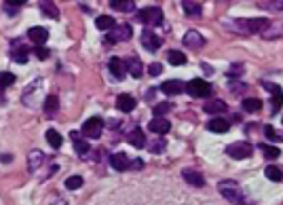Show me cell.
<instances>
[{"label": "cell", "mask_w": 283, "mask_h": 205, "mask_svg": "<svg viewBox=\"0 0 283 205\" xmlns=\"http://www.w3.org/2000/svg\"><path fill=\"white\" fill-rule=\"evenodd\" d=\"M218 190H220V195L224 197L226 201H230L233 205H252L249 199L243 193V188L237 184L235 180H222L218 184Z\"/></svg>", "instance_id": "cell-1"}, {"label": "cell", "mask_w": 283, "mask_h": 205, "mask_svg": "<svg viewBox=\"0 0 283 205\" xmlns=\"http://www.w3.org/2000/svg\"><path fill=\"white\" fill-rule=\"evenodd\" d=\"M235 28L239 32H245V34H260L268 28V19L262 17H247V19H237Z\"/></svg>", "instance_id": "cell-2"}, {"label": "cell", "mask_w": 283, "mask_h": 205, "mask_svg": "<svg viewBox=\"0 0 283 205\" xmlns=\"http://www.w3.org/2000/svg\"><path fill=\"white\" fill-rule=\"evenodd\" d=\"M138 21L144 23V25H159L163 21V11L159 6H146V9L138 11Z\"/></svg>", "instance_id": "cell-3"}, {"label": "cell", "mask_w": 283, "mask_h": 205, "mask_svg": "<svg viewBox=\"0 0 283 205\" xmlns=\"http://www.w3.org/2000/svg\"><path fill=\"white\" fill-rule=\"evenodd\" d=\"M186 91H188L192 98H207L211 93V85L203 79H192L190 82H186Z\"/></svg>", "instance_id": "cell-4"}, {"label": "cell", "mask_w": 283, "mask_h": 205, "mask_svg": "<svg viewBox=\"0 0 283 205\" xmlns=\"http://www.w3.org/2000/svg\"><path fill=\"white\" fill-rule=\"evenodd\" d=\"M101 131H104V121H101L100 117H91V119H87L85 121V125H82V136L85 138H100L101 136Z\"/></svg>", "instance_id": "cell-5"}, {"label": "cell", "mask_w": 283, "mask_h": 205, "mask_svg": "<svg viewBox=\"0 0 283 205\" xmlns=\"http://www.w3.org/2000/svg\"><path fill=\"white\" fill-rule=\"evenodd\" d=\"M252 152H254V148L249 142H235V144L226 146V155L233 159H247V157H252Z\"/></svg>", "instance_id": "cell-6"}, {"label": "cell", "mask_w": 283, "mask_h": 205, "mask_svg": "<svg viewBox=\"0 0 283 205\" xmlns=\"http://www.w3.org/2000/svg\"><path fill=\"white\" fill-rule=\"evenodd\" d=\"M108 38H110V42H125L131 38V25L129 23H119L114 25V28L108 32Z\"/></svg>", "instance_id": "cell-7"}, {"label": "cell", "mask_w": 283, "mask_h": 205, "mask_svg": "<svg viewBox=\"0 0 283 205\" xmlns=\"http://www.w3.org/2000/svg\"><path fill=\"white\" fill-rule=\"evenodd\" d=\"M140 42H142V47L148 49V51H159V47L163 44V38L157 36L152 30H144L140 36Z\"/></svg>", "instance_id": "cell-8"}, {"label": "cell", "mask_w": 283, "mask_h": 205, "mask_svg": "<svg viewBox=\"0 0 283 205\" xmlns=\"http://www.w3.org/2000/svg\"><path fill=\"white\" fill-rule=\"evenodd\" d=\"M28 38L36 44V47H42V44L49 41V30L47 28H40V25H34V28L28 30Z\"/></svg>", "instance_id": "cell-9"}, {"label": "cell", "mask_w": 283, "mask_h": 205, "mask_svg": "<svg viewBox=\"0 0 283 205\" xmlns=\"http://www.w3.org/2000/svg\"><path fill=\"white\" fill-rule=\"evenodd\" d=\"M182 178H184V182H188L192 188H203L205 186V178H203L201 171H197V169H184Z\"/></svg>", "instance_id": "cell-10"}, {"label": "cell", "mask_w": 283, "mask_h": 205, "mask_svg": "<svg viewBox=\"0 0 283 205\" xmlns=\"http://www.w3.org/2000/svg\"><path fill=\"white\" fill-rule=\"evenodd\" d=\"M148 129H150L152 133H159V136H165V133H169L171 129V123L163 117H154L150 121V125H148Z\"/></svg>", "instance_id": "cell-11"}, {"label": "cell", "mask_w": 283, "mask_h": 205, "mask_svg": "<svg viewBox=\"0 0 283 205\" xmlns=\"http://www.w3.org/2000/svg\"><path fill=\"white\" fill-rule=\"evenodd\" d=\"M129 157L125 155V152H114V155L110 157V165L114 171H127L129 169Z\"/></svg>", "instance_id": "cell-12"}, {"label": "cell", "mask_w": 283, "mask_h": 205, "mask_svg": "<svg viewBox=\"0 0 283 205\" xmlns=\"http://www.w3.org/2000/svg\"><path fill=\"white\" fill-rule=\"evenodd\" d=\"M108 70H110V74L114 76L117 81H121L125 76V70H127V66H125V62L121 60V57H112L110 62H108Z\"/></svg>", "instance_id": "cell-13"}, {"label": "cell", "mask_w": 283, "mask_h": 205, "mask_svg": "<svg viewBox=\"0 0 283 205\" xmlns=\"http://www.w3.org/2000/svg\"><path fill=\"white\" fill-rule=\"evenodd\" d=\"M262 85H264L266 91H271V93H273V110L277 112L279 108L283 106V91H281V87L273 85V82H262Z\"/></svg>", "instance_id": "cell-14"}, {"label": "cell", "mask_w": 283, "mask_h": 205, "mask_svg": "<svg viewBox=\"0 0 283 205\" xmlns=\"http://www.w3.org/2000/svg\"><path fill=\"white\" fill-rule=\"evenodd\" d=\"M70 138H72V144H74L76 152H79V155H81L82 159H85V157L89 155V150H91V146H89V142H87V140H82V138H81L76 131L70 133Z\"/></svg>", "instance_id": "cell-15"}, {"label": "cell", "mask_w": 283, "mask_h": 205, "mask_svg": "<svg viewBox=\"0 0 283 205\" xmlns=\"http://www.w3.org/2000/svg\"><path fill=\"white\" fill-rule=\"evenodd\" d=\"M161 91L167 93V95H178V93L186 91V85L182 81H165L163 85H161Z\"/></svg>", "instance_id": "cell-16"}, {"label": "cell", "mask_w": 283, "mask_h": 205, "mask_svg": "<svg viewBox=\"0 0 283 205\" xmlns=\"http://www.w3.org/2000/svg\"><path fill=\"white\" fill-rule=\"evenodd\" d=\"M184 44H186V47H190V49H199V47H203V44H205V38L199 34V32L188 30V32H186V36H184Z\"/></svg>", "instance_id": "cell-17"}, {"label": "cell", "mask_w": 283, "mask_h": 205, "mask_svg": "<svg viewBox=\"0 0 283 205\" xmlns=\"http://www.w3.org/2000/svg\"><path fill=\"white\" fill-rule=\"evenodd\" d=\"M117 108L121 112H131L133 108H136V100H133V95L129 93H121L117 98Z\"/></svg>", "instance_id": "cell-18"}, {"label": "cell", "mask_w": 283, "mask_h": 205, "mask_svg": "<svg viewBox=\"0 0 283 205\" xmlns=\"http://www.w3.org/2000/svg\"><path fill=\"white\" fill-rule=\"evenodd\" d=\"M207 129L214 131V133H226L230 129V123L226 119H222V117H216V119H211L207 123Z\"/></svg>", "instance_id": "cell-19"}, {"label": "cell", "mask_w": 283, "mask_h": 205, "mask_svg": "<svg viewBox=\"0 0 283 205\" xmlns=\"http://www.w3.org/2000/svg\"><path fill=\"white\" fill-rule=\"evenodd\" d=\"M127 142H129L133 148H144V146H146V133L138 127V129H133L129 136H127Z\"/></svg>", "instance_id": "cell-20"}, {"label": "cell", "mask_w": 283, "mask_h": 205, "mask_svg": "<svg viewBox=\"0 0 283 205\" xmlns=\"http://www.w3.org/2000/svg\"><path fill=\"white\" fill-rule=\"evenodd\" d=\"M226 102H222V100H214V102H209V104H205L203 106V110L207 112V114H222V112H226Z\"/></svg>", "instance_id": "cell-21"}, {"label": "cell", "mask_w": 283, "mask_h": 205, "mask_svg": "<svg viewBox=\"0 0 283 205\" xmlns=\"http://www.w3.org/2000/svg\"><path fill=\"white\" fill-rule=\"evenodd\" d=\"M42 163H44V152H40V150H32V152H30V157H28V165H30V169H32V171H36Z\"/></svg>", "instance_id": "cell-22"}, {"label": "cell", "mask_w": 283, "mask_h": 205, "mask_svg": "<svg viewBox=\"0 0 283 205\" xmlns=\"http://www.w3.org/2000/svg\"><path fill=\"white\" fill-rule=\"evenodd\" d=\"M127 70H129L131 76H136V79H140L142 72H144V66H142V62L138 60V57H131V60H127Z\"/></svg>", "instance_id": "cell-23"}, {"label": "cell", "mask_w": 283, "mask_h": 205, "mask_svg": "<svg viewBox=\"0 0 283 205\" xmlns=\"http://www.w3.org/2000/svg\"><path fill=\"white\" fill-rule=\"evenodd\" d=\"M114 19L110 17V15H100L98 19H95V28L98 30H101V32H106V30H112L114 28Z\"/></svg>", "instance_id": "cell-24"}, {"label": "cell", "mask_w": 283, "mask_h": 205, "mask_svg": "<svg viewBox=\"0 0 283 205\" xmlns=\"http://www.w3.org/2000/svg\"><path fill=\"white\" fill-rule=\"evenodd\" d=\"M110 4L114 11H121V13H129L136 9V2H131V0H112Z\"/></svg>", "instance_id": "cell-25"}, {"label": "cell", "mask_w": 283, "mask_h": 205, "mask_svg": "<svg viewBox=\"0 0 283 205\" xmlns=\"http://www.w3.org/2000/svg\"><path fill=\"white\" fill-rule=\"evenodd\" d=\"M40 11H42L47 17H51V19H57V17H60V11H57V6H55L53 2H49V0H42V2H40Z\"/></svg>", "instance_id": "cell-26"}, {"label": "cell", "mask_w": 283, "mask_h": 205, "mask_svg": "<svg viewBox=\"0 0 283 205\" xmlns=\"http://www.w3.org/2000/svg\"><path fill=\"white\" fill-rule=\"evenodd\" d=\"M47 142H49V146L51 148H60V146L63 144V138L60 136V131H55V129H49L47 131Z\"/></svg>", "instance_id": "cell-27"}, {"label": "cell", "mask_w": 283, "mask_h": 205, "mask_svg": "<svg viewBox=\"0 0 283 205\" xmlns=\"http://www.w3.org/2000/svg\"><path fill=\"white\" fill-rule=\"evenodd\" d=\"M167 60H169L171 66H184L186 55L182 53V51H169V53H167Z\"/></svg>", "instance_id": "cell-28"}, {"label": "cell", "mask_w": 283, "mask_h": 205, "mask_svg": "<svg viewBox=\"0 0 283 205\" xmlns=\"http://www.w3.org/2000/svg\"><path fill=\"white\" fill-rule=\"evenodd\" d=\"M241 106H243V110H245V112H258L262 108V102L256 100V98H247V100H243Z\"/></svg>", "instance_id": "cell-29"}, {"label": "cell", "mask_w": 283, "mask_h": 205, "mask_svg": "<svg viewBox=\"0 0 283 205\" xmlns=\"http://www.w3.org/2000/svg\"><path fill=\"white\" fill-rule=\"evenodd\" d=\"M57 108H60V102H57V98H55V95H49V98L44 100V112L51 117V114L57 112Z\"/></svg>", "instance_id": "cell-30"}, {"label": "cell", "mask_w": 283, "mask_h": 205, "mask_svg": "<svg viewBox=\"0 0 283 205\" xmlns=\"http://www.w3.org/2000/svg\"><path fill=\"white\" fill-rule=\"evenodd\" d=\"M11 60L17 62V63H25V62H28V49H25V47L15 49V51L11 53Z\"/></svg>", "instance_id": "cell-31"}, {"label": "cell", "mask_w": 283, "mask_h": 205, "mask_svg": "<svg viewBox=\"0 0 283 205\" xmlns=\"http://www.w3.org/2000/svg\"><path fill=\"white\" fill-rule=\"evenodd\" d=\"M264 174H266V178H268V180H273V182H279V180H281V178H283V174H281V169H279V167H275V165H268V167H266V171H264Z\"/></svg>", "instance_id": "cell-32"}, {"label": "cell", "mask_w": 283, "mask_h": 205, "mask_svg": "<svg viewBox=\"0 0 283 205\" xmlns=\"http://www.w3.org/2000/svg\"><path fill=\"white\" fill-rule=\"evenodd\" d=\"M169 110H171V104H169V102H159V104L152 108L154 117H163V114H167Z\"/></svg>", "instance_id": "cell-33"}, {"label": "cell", "mask_w": 283, "mask_h": 205, "mask_svg": "<svg viewBox=\"0 0 283 205\" xmlns=\"http://www.w3.org/2000/svg\"><path fill=\"white\" fill-rule=\"evenodd\" d=\"M182 6H184V11L188 13V15H195V17H199L201 15V4H197V2H182Z\"/></svg>", "instance_id": "cell-34"}, {"label": "cell", "mask_w": 283, "mask_h": 205, "mask_svg": "<svg viewBox=\"0 0 283 205\" xmlns=\"http://www.w3.org/2000/svg\"><path fill=\"white\" fill-rule=\"evenodd\" d=\"M82 186V178L81 176H70L66 178V188L68 190H76V188H81Z\"/></svg>", "instance_id": "cell-35"}, {"label": "cell", "mask_w": 283, "mask_h": 205, "mask_svg": "<svg viewBox=\"0 0 283 205\" xmlns=\"http://www.w3.org/2000/svg\"><path fill=\"white\" fill-rule=\"evenodd\" d=\"M264 133H266V138H268V140H271V142H283V133H279V131H275V129H273V127H271V125H268V127H266V129H264Z\"/></svg>", "instance_id": "cell-36"}, {"label": "cell", "mask_w": 283, "mask_h": 205, "mask_svg": "<svg viewBox=\"0 0 283 205\" xmlns=\"http://www.w3.org/2000/svg\"><path fill=\"white\" fill-rule=\"evenodd\" d=\"M15 82V76H13L11 72H0V89H4V87H9Z\"/></svg>", "instance_id": "cell-37"}, {"label": "cell", "mask_w": 283, "mask_h": 205, "mask_svg": "<svg viewBox=\"0 0 283 205\" xmlns=\"http://www.w3.org/2000/svg\"><path fill=\"white\" fill-rule=\"evenodd\" d=\"M260 150H264L268 159H277V157L281 155V152H279L277 148H273V146H266V144H260Z\"/></svg>", "instance_id": "cell-38"}, {"label": "cell", "mask_w": 283, "mask_h": 205, "mask_svg": "<svg viewBox=\"0 0 283 205\" xmlns=\"http://www.w3.org/2000/svg\"><path fill=\"white\" fill-rule=\"evenodd\" d=\"M163 150H165V140L157 138V142L150 144V152H152V155H157V152H163Z\"/></svg>", "instance_id": "cell-39"}, {"label": "cell", "mask_w": 283, "mask_h": 205, "mask_svg": "<svg viewBox=\"0 0 283 205\" xmlns=\"http://www.w3.org/2000/svg\"><path fill=\"white\" fill-rule=\"evenodd\" d=\"M148 72H150L152 76H159L161 72H163V66H161V63H157V62H154V63H150V68H148Z\"/></svg>", "instance_id": "cell-40"}, {"label": "cell", "mask_w": 283, "mask_h": 205, "mask_svg": "<svg viewBox=\"0 0 283 205\" xmlns=\"http://www.w3.org/2000/svg\"><path fill=\"white\" fill-rule=\"evenodd\" d=\"M34 53H36V57H38V60H47V57H49V51L44 49V47H36V51H34Z\"/></svg>", "instance_id": "cell-41"}, {"label": "cell", "mask_w": 283, "mask_h": 205, "mask_svg": "<svg viewBox=\"0 0 283 205\" xmlns=\"http://www.w3.org/2000/svg\"><path fill=\"white\" fill-rule=\"evenodd\" d=\"M142 167H144V161H142V159H133L129 163V169H142Z\"/></svg>", "instance_id": "cell-42"}, {"label": "cell", "mask_w": 283, "mask_h": 205, "mask_svg": "<svg viewBox=\"0 0 283 205\" xmlns=\"http://www.w3.org/2000/svg\"><path fill=\"white\" fill-rule=\"evenodd\" d=\"M243 72V66L241 63H233V70H230V76H239Z\"/></svg>", "instance_id": "cell-43"}, {"label": "cell", "mask_w": 283, "mask_h": 205, "mask_svg": "<svg viewBox=\"0 0 283 205\" xmlns=\"http://www.w3.org/2000/svg\"><path fill=\"white\" fill-rule=\"evenodd\" d=\"M264 9H271V11H281L283 9V2L281 4H262Z\"/></svg>", "instance_id": "cell-44"}]
</instances>
